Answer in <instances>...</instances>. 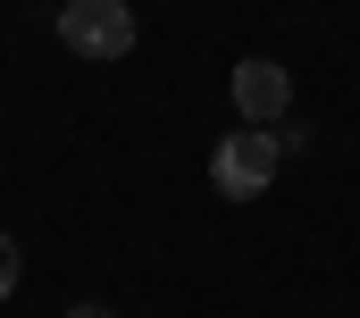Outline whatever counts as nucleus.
<instances>
[{
    "label": "nucleus",
    "mask_w": 360,
    "mask_h": 318,
    "mask_svg": "<svg viewBox=\"0 0 360 318\" xmlns=\"http://www.w3.org/2000/svg\"><path fill=\"white\" fill-rule=\"evenodd\" d=\"M276 134L269 126H235V134H218V151H210V184L226 193V201H260L276 184Z\"/></svg>",
    "instance_id": "nucleus-1"
},
{
    "label": "nucleus",
    "mask_w": 360,
    "mask_h": 318,
    "mask_svg": "<svg viewBox=\"0 0 360 318\" xmlns=\"http://www.w3.org/2000/svg\"><path fill=\"white\" fill-rule=\"evenodd\" d=\"M59 42L76 59H126L134 51V0H68L59 8Z\"/></svg>",
    "instance_id": "nucleus-2"
},
{
    "label": "nucleus",
    "mask_w": 360,
    "mask_h": 318,
    "mask_svg": "<svg viewBox=\"0 0 360 318\" xmlns=\"http://www.w3.org/2000/svg\"><path fill=\"white\" fill-rule=\"evenodd\" d=\"M285 109H293V76H285L276 59H243V68H235V117L276 134V117H285Z\"/></svg>",
    "instance_id": "nucleus-3"
},
{
    "label": "nucleus",
    "mask_w": 360,
    "mask_h": 318,
    "mask_svg": "<svg viewBox=\"0 0 360 318\" xmlns=\"http://www.w3.org/2000/svg\"><path fill=\"white\" fill-rule=\"evenodd\" d=\"M17 276H25V251H17V235H0V302L17 293Z\"/></svg>",
    "instance_id": "nucleus-4"
},
{
    "label": "nucleus",
    "mask_w": 360,
    "mask_h": 318,
    "mask_svg": "<svg viewBox=\"0 0 360 318\" xmlns=\"http://www.w3.org/2000/svg\"><path fill=\"white\" fill-rule=\"evenodd\" d=\"M68 318H117V310H101V302H76V310H68Z\"/></svg>",
    "instance_id": "nucleus-5"
}]
</instances>
